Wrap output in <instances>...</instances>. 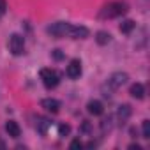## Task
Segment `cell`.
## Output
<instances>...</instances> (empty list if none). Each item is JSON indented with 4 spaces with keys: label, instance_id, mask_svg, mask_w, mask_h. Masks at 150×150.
Returning <instances> with one entry per match:
<instances>
[{
    "label": "cell",
    "instance_id": "1",
    "mask_svg": "<svg viewBox=\"0 0 150 150\" xmlns=\"http://www.w3.org/2000/svg\"><path fill=\"white\" fill-rule=\"evenodd\" d=\"M125 13H127V4L117 0V2H108V4L101 9L99 16L104 18V20H111V18L122 16V14H125Z\"/></svg>",
    "mask_w": 150,
    "mask_h": 150
},
{
    "label": "cell",
    "instance_id": "2",
    "mask_svg": "<svg viewBox=\"0 0 150 150\" xmlns=\"http://www.w3.org/2000/svg\"><path fill=\"white\" fill-rule=\"evenodd\" d=\"M41 80H42V83H44L46 88H55V87L60 83L58 72H57L55 69H50V67L41 69Z\"/></svg>",
    "mask_w": 150,
    "mask_h": 150
},
{
    "label": "cell",
    "instance_id": "3",
    "mask_svg": "<svg viewBox=\"0 0 150 150\" xmlns=\"http://www.w3.org/2000/svg\"><path fill=\"white\" fill-rule=\"evenodd\" d=\"M69 25H71V23H65V21H55V23H51V25L46 28V32H48L51 37H55V39H62V37H67Z\"/></svg>",
    "mask_w": 150,
    "mask_h": 150
},
{
    "label": "cell",
    "instance_id": "4",
    "mask_svg": "<svg viewBox=\"0 0 150 150\" xmlns=\"http://www.w3.org/2000/svg\"><path fill=\"white\" fill-rule=\"evenodd\" d=\"M9 51L14 57H20L25 53V37L20 34H13L9 37Z\"/></svg>",
    "mask_w": 150,
    "mask_h": 150
},
{
    "label": "cell",
    "instance_id": "5",
    "mask_svg": "<svg viewBox=\"0 0 150 150\" xmlns=\"http://www.w3.org/2000/svg\"><path fill=\"white\" fill-rule=\"evenodd\" d=\"M129 80V74L127 72H122V71H117L113 74H110V78H108V87L111 90H117L120 87H124Z\"/></svg>",
    "mask_w": 150,
    "mask_h": 150
},
{
    "label": "cell",
    "instance_id": "6",
    "mask_svg": "<svg viewBox=\"0 0 150 150\" xmlns=\"http://www.w3.org/2000/svg\"><path fill=\"white\" fill-rule=\"evenodd\" d=\"M65 74H67V76H69L71 80L80 78V76H81V60L72 58V60L69 62V65L65 67Z\"/></svg>",
    "mask_w": 150,
    "mask_h": 150
},
{
    "label": "cell",
    "instance_id": "7",
    "mask_svg": "<svg viewBox=\"0 0 150 150\" xmlns=\"http://www.w3.org/2000/svg\"><path fill=\"white\" fill-rule=\"evenodd\" d=\"M88 34H90L88 28L83 27V25H69L67 37H71V39H87Z\"/></svg>",
    "mask_w": 150,
    "mask_h": 150
},
{
    "label": "cell",
    "instance_id": "8",
    "mask_svg": "<svg viewBox=\"0 0 150 150\" xmlns=\"http://www.w3.org/2000/svg\"><path fill=\"white\" fill-rule=\"evenodd\" d=\"M41 108H44L50 113H58L60 111V101H57L53 97H46L41 101Z\"/></svg>",
    "mask_w": 150,
    "mask_h": 150
},
{
    "label": "cell",
    "instance_id": "9",
    "mask_svg": "<svg viewBox=\"0 0 150 150\" xmlns=\"http://www.w3.org/2000/svg\"><path fill=\"white\" fill-rule=\"evenodd\" d=\"M87 110H88V113H90V115H94V117H101V115L104 113V106H103V103H101V101H97V99L88 101Z\"/></svg>",
    "mask_w": 150,
    "mask_h": 150
},
{
    "label": "cell",
    "instance_id": "10",
    "mask_svg": "<svg viewBox=\"0 0 150 150\" xmlns=\"http://www.w3.org/2000/svg\"><path fill=\"white\" fill-rule=\"evenodd\" d=\"M131 115H132V108H131L129 104L118 106V110H117V118H118L120 124H125V122L131 118Z\"/></svg>",
    "mask_w": 150,
    "mask_h": 150
},
{
    "label": "cell",
    "instance_id": "11",
    "mask_svg": "<svg viewBox=\"0 0 150 150\" xmlns=\"http://www.w3.org/2000/svg\"><path fill=\"white\" fill-rule=\"evenodd\" d=\"M6 132H7L11 138H20V136H21V127L18 125V122L9 120V122H6Z\"/></svg>",
    "mask_w": 150,
    "mask_h": 150
},
{
    "label": "cell",
    "instance_id": "12",
    "mask_svg": "<svg viewBox=\"0 0 150 150\" xmlns=\"http://www.w3.org/2000/svg\"><path fill=\"white\" fill-rule=\"evenodd\" d=\"M129 94H131V97L141 101L145 97V87H143V83H132L131 88H129Z\"/></svg>",
    "mask_w": 150,
    "mask_h": 150
},
{
    "label": "cell",
    "instance_id": "13",
    "mask_svg": "<svg viewBox=\"0 0 150 150\" xmlns=\"http://www.w3.org/2000/svg\"><path fill=\"white\" fill-rule=\"evenodd\" d=\"M96 42H97V44H101V46L110 44V42H111V34H110V32H106V30H99V32L96 34Z\"/></svg>",
    "mask_w": 150,
    "mask_h": 150
},
{
    "label": "cell",
    "instance_id": "14",
    "mask_svg": "<svg viewBox=\"0 0 150 150\" xmlns=\"http://www.w3.org/2000/svg\"><path fill=\"white\" fill-rule=\"evenodd\" d=\"M51 125V122L50 120H46V118H37V124H35V129H37V132L39 134H42V136H46L48 134V127Z\"/></svg>",
    "mask_w": 150,
    "mask_h": 150
},
{
    "label": "cell",
    "instance_id": "15",
    "mask_svg": "<svg viewBox=\"0 0 150 150\" xmlns=\"http://www.w3.org/2000/svg\"><path fill=\"white\" fill-rule=\"evenodd\" d=\"M134 27H136V21H132V20H124V21L120 23L118 30H120L122 34H131V32L134 30Z\"/></svg>",
    "mask_w": 150,
    "mask_h": 150
},
{
    "label": "cell",
    "instance_id": "16",
    "mask_svg": "<svg viewBox=\"0 0 150 150\" xmlns=\"http://www.w3.org/2000/svg\"><path fill=\"white\" fill-rule=\"evenodd\" d=\"M69 132H71V125H69V124H60V125H58V136H60V138L69 136Z\"/></svg>",
    "mask_w": 150,
    "mask_h": 150
},
{
    "label": "cell",
    "instance_id": "17",
    "mask_svg": "<svg viewBox=\"0 0 150 150\" xmlns=\"http://www.w3.org/2000/svg\"><path fill=\"white\" fill-rule=\"evenodd\" d=\"M141 132L145 139H150V120H143L141 124Z\"/></svg>",
    "mask_w": 150,
    "mask_h": 150
},
{
    "label": "cell",
    "instance_id": "18",
    "mask_svg": "<svg viewBox=\"0 0 150 150\" xmlns=\"http://www.w3.org/2000/svg\"><path fill=\"white\" fill-rule=\"evenodd\" d=\"M101 131H103V132H110V131H111V117L101 120Z\"/></svg>",
    "mask_w": 150,
    "mask_h": 150
},
{
    "label": "cell",
    "instance_id": "19",
    "mask_svg": "<svg viewBox=\"0 0 150 150\" xmlns=\"http://www.w3.org/2000/svg\"><path fill=\"white\" fill-rule=\"evenodd\" d=\"M80 131L85 132V134H90V132H92V124H90L88 120H83L81 125H80Z\"/></svg>",
    "mask_w": 150,
    "mask_h": 150
},
{
    "label": "cell",
    "instance_id": "20",
    "mask_svg": "<svg viewBox=\"0 0 150 150\" xmlns=\"http://www.w3.org/2000/svg\"><path fill=\"white\" fill-rule=\"evenodd\" d=\"M69 148H71V150H80V148H83V143H81L80 139H72L71 145H69Z\"/></svg>",
    "mask_w": 150,
    "mask_h": 150
},
{
    "label": "cell",
    "instance_id": "21",
    "mask_svg": "<svg viewBox=\"0 0 150 150\" xmlns=\"http://www.w3.org/2000/svg\"><path fill=\"white\" fill-rule=\"evenodd\" d=\"M51 57H53L55 60H62L65 55L62 53V50H53V51H51Z\"/></svg>",
    "mask_w": 150,
    "mask_h": 150
},
{
    "label": "cell",
    "instance_id": "22",
    "mask_svg": "<svg viewBox=\"0 0 150 150\" xmlns=\"http://www.w3.org/2000/svg\"><path fill=\"white\" fill-rule=\"evenodd\" d=\"M6 9H7V4H6V0H0V18H2L6 14Z\"/></svg>",
    "mask_w": 150,
    "mask_h": 150
},
{
    "label": "cell",
    "instance_id": "23",
    "mask_svg": "<svg viewBox=\"0 0 150 150\" xmlns=\"http://www.w3.org/2000/svg\"><path fill=\"white\" fill-rule=\"evenodd\" d=\"M129 148H131V150H141V146H139L138 143H136V145H134V143H132V145H129Z\"/></svg>",
    "mask_w": 150,
    "mask_h": 150
}]
</instances>
